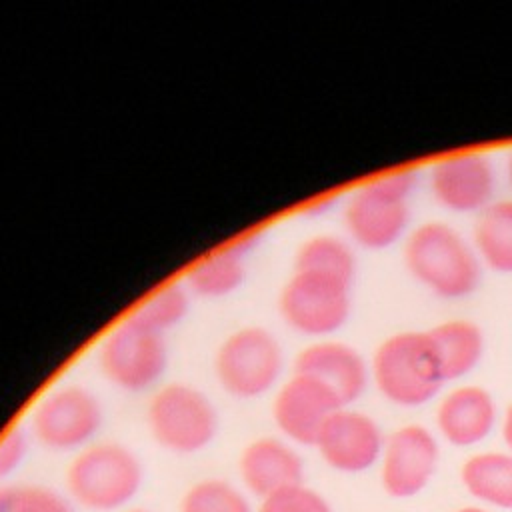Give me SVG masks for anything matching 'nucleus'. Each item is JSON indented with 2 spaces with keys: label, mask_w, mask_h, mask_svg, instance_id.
Masks as SVG:
<instances>
[{
  "label": "nucleus",
  "mask_w": 512,
  "mask_h": 512,
  "mask_svg": "<svg viewBox=\"0 0 512 512\" xmlns=\"http://www.w3.org/2000/svg\"><path fill=\"white\" fill-rule=\"evenodd\" d=\"M212 370L226 394L238 400L260 398L278 388L284 348L272 330L258 324L242 326L218 344Z\"/></svg>",
  "instance_id": "nucleus-5"
},
{
  "label": "nucleus",
  "mask_w": 512,
  "mask_h": 512,
  "mask_svg": "<svg viewBox=\"0 0 512 512\" xmlns=\"http://www.w3.org/2000/svg\"><path fill=\"white\" fill-rule=\"evenodd\" d=\"M258 242V232H246L200 256L184 272L182 284L190 294L202 298H224L234 294L246 278V256Z\"/></svg>",
  "instance_id": "nucleus-17"
},
{
  "label": "nucleus",
  "mask_w": 512,
  "mask_h": 512,
  "mask_svg": "<svg viewBox=\"0 0 512 512\" xmlns=\"http://www.w3.org/2000/svg\"><path fill=\"white\" fill-rule=\"evenodd\" d=\"M384 440L382 428L370 414L342 406L328 416L314 448L328 468L358 474L380 462Z\"/></svg>",
  "instance_id": "nucleus-12"
},
{
  "label": "nucleus",
  "mask_w": 512,
  "mask_h": 512,
  "mask_svg": "<svg viewBox=\"0 0 512 512\" xmlns=\"http://www.w3.org/2000/svg\"><path fill=\"white\" fill-rule=\"evenodd\" d=\"M190 308V292L182 282H168L146 294L130 312L148 328L166 334L178 326Z\"/></svg>",
  "instance_id": "nucleus-22"
},
{
  "label": "nucleus",
  "mask_w": 512,
  "mask_h": 512,
  "mask_svg": "<svg viewBox=\"0 0 512 512\" xmlns=\"http://www.w3.org/2000/svg\"><path fill=\"white\" fill-rule=\"evenodd\" d=\"M370 380L386 402L400 408L428 404L446 384L426 330H402L384 338L372 354Z\"/></svg>",
  "instance_id": "nucleus-2"
},
{
  "label": "nucleus",
  "mask_w": 512,
  "mask_h": 512,
  "mask_svg": "<svg viewBox=\"0 0 512 512\" xmlns=\"http://www.w3.org/2000/svg\"><path fill=\"white\" fill-rule=\"evenodd\" d=\"M472 244L482 266L512 274V198H498L476 214Z\"/></svg>",
  "instance_id": "nucleus-20"
},
{
  "label": "nucleus",
  "mask_w": 512,
  "mask_h": 512,
  "mask_svg": "<svg viewBox=\"0 0 512 512\" xmlns=\"http://www.w3.org/2000/svg\"><path fill=\"white\" fill-rule=\"evenodd\" d=\"M408 274L430 294L458 300L474 294L482 282V262L472 240L442 220H426L404 238Z\"/></svg>",
  "instance_id": "nucleus-1"
},
{
  "label": "nucleus",
  "mask_w": 512,
  "mask_h": 512,
  "mask_svg": "<svg viewBox=\"0 0 512 512\" xmlns=\"http://www.w3.org/2000/svg\"><path fill=\"white\" fill-rule=\"evenodd\" d=\"M0 512H74L56 490L40 484H0Z\"/></svg>",
  "instance_id": "nucleus-24"
},
{
  "label": "nucleus",
  "mask_w": 512,
  "mask_h": 512,
  "mask_svg": "<svg viewBox=\"0 0 512 512\" xmlns=\"http://www.w3.org/2000/svg\"><path fill=\"white\" fill-rule=\"evenodd\" d=\"M356 254L352 242L336 234H314L300 242L294 252V270L322 272L354 284Z\"/></svg>",
  "instance_id": "nucleus-21"
},
{
  "label": "nucleus",
  "mask_w": 512,
  "mask_h": 512,
  "mask_svg": "<svg viewBox=\"0 0 512 512\" xmlns=\"http://www.w3.org/2000/svg\"><path fill=\"white\" fill-rule=\"evenodd\" d=\"M180 512H254L242 490L222 478L194 482L180 498Z\"/></svg>",
  "instance_id": "nucleus-23"
},
{
  "label": "nucleus",
  "mask_w": 512,
  "mask_h": 512,
  "mask_svg": "<svg viewBox=\"0 0 512 512\" xmlns=\"http://www.w3.org/2000/svg\"><path fill=\"white\" fill-rule=\"evenodd\" d=\"M498 176L484 152H454L438 158L428 172L430 196L454 214H480L496 198Z\"/></svg>",
  "instance_id": "nucleus-11"
},
{
  "label": "nucleus",
  "mask_w": 512,
  "mask_h": 512,
  "mask_svg": "<svg viewBox=\"0 0 512 512\" xmlns=\"http://www.w3.org/2000/svg\"><path fill=\"white\" fill-rule=\"evenodd\" d=\"M146 426L166 452L196 454L216 438L220 418L206 392L186 382H168L150 396Z\"/></svg>",
  "instance_id": "nucleus-6"
},
{
  "label": "nucleus",
  "mask_w": 512,
  "mask_h": 512,
  "mask_svg": "<svg viewBox=\"0 0 512 512\" xmlns=\"http://www.w3.org/2000/svg\"><path fill=\"white\" fill-rule=\"evenodd\" d=\"M456 512H490L488 508H482V506H462L458 508Z\"/></svg>",
  "instance_id": "nucleus-29"
},
{
  "label": "nucleus",
  "mask_w": 512,
  "mask_h": 512,
  "mask_svg": "<svg viewBox=\"0 0 512 512\" xmlns=\"http://www.w3.org/2000/svg\"><path fill=\"white\" fill-rule=\"evenodd\" d=\"M168 342L132 314L116 322L100 340V374L124 392H144L158 384L168 368Z\"/></svg>",
  "instance_id": "nucleus-7"
},
{
  "label": "nucleus",
  "mask_w": 512,
  "mask_h": 512,
  "mask_svg": "<svg viewBox=\"0 0 512 512\" xmlns=\"http://www.w3.org/2000/svg\"><path fill=\"white\" fill-rule=\"evenodd\" d=\"M352 282L308 270H292L278 292L284 324L312 340L330 338L350 318Z\"/></svg>",
  "instance_id": "nucleus-8"
},
{
  "label": "nucleus",
  "mask_w": 512,
  "mask_h": 512,
  "mask_svg": "<svg viewBox=\"0 0 512 512\" xmlns=\"http://www.w3.org/2000/svg\"><path fill=\"white\" fill-rule=\"evenodd\" d=\"M416 184L418 172L402 168L354 188L342 206L348 240L366 250H386L404 240L410 232V196Z\"/></svg>",
  "instance_id": "nucleus-3"
},
{
  "label": "nucleus",
  "mask_w": 512,
  "mask_h": 512,
  "mask_svg": "<svg viewBox=\"0 0 512 512\" xmlns=\"http://www.w3.org/2000/svg\"><path fill=\"white\" fill-rule=\"evenodd\" d=\"M256 512H332V506L314 488L294 484L262 498Z\"/></svg>",
  "instance_id": "nucleus-25"
},
{
  "label": "nucleus",
  "mask_w": 512,
  "mask_h": 512,
  "mask_svg": "<svg viewBox=\"0 0 512 512\" xmlns=\"http://www.w3.org/2000/svg\"><path fill=\"white\" fill-rule=\"evenodd\" d=\"M440 462L438 438L424 424H404L390 432L380 454V486L386 496L406 500L420 494Z\"/></svg>",
  "instance_id": "nucleus-10"
},
{
  "label": "nucleus",
  "mask_w": 512,
  "mask_h": 512,
  "mask_svg": "<svg viewBox=\"0 0 512 512\" xmlns=\"http://www.w3.org/2000/svg\"><path fill=\"white\" fill-rule=\"evenodd\" d=\"M500 436L506 450L512 454V402L506 406L504 414L500 416Z\"/></svg>",
  "instance_id": "nucleus-27"
},
{
  "label": "nucleus",
  "mask_w": 512,
  "mask_h": 512,
  "mask_svg": "<svg viewBox=\"0 0 512 512\" xmlns=\"http://www.w3.org/2000/svg\"><path fill=\"white\" fill-rule=\"evenodd\" d=\"M426 332L434 344L446 382L468 376L484 358V330L470 318H448Z\"/></svg>",
  "instance_id": "nucleus-18"
},
{
  "label": "nucleus",
  "mask_w": 512,
  "mask_h": 512,
  "mask_svg": "<svg viewBox=\"0 0 512 512\" xmlns=\"http://www.w3.org/2000/svg\"><path fill=\"white\" fill-rule=\"evenodd\" d=\"M28 446V434L22 428H10L0 436V482L22 466Z\"/></svg>",
  "instance_id": "nucleus-26"
},
{
  "label": "nucleus",
  "mask_w": 512,
  "mask_h": 512,
  "mask_svg": "<svg viewBox=\"0 0 512 512\" xmlns=\"http://www.w3.org/2000/svg\"><path fill=\"white\" fill-rule=\"evenodd\" d=\"M68 496L90 512L128 506L144 482L140 458L124 444L104 440L78 450L64 472Z\"/></svg>",
  "instance_id": "nucleus-4"
},
{
  "label": "nucleus",
  "mask_w": 512,
  "mask_h": 512,
  "mask_svg": "<svg viewBox=\"0 0 512 512\" xmlns=\"http://www.w3.org/2000/svg\"><path fill=\"white\" fill-rule=\"evenodd\" d=\"M104 422L100 398L82 384H62L44 394L30 414V434L50 452H78L92 444Z\"/></svg>",
  "instance_id": "nucleus-9"
},
{
  "label": "nucleus",
  "mask_w": 512,
  "mask_h": 512,
  "mask_svg": "<svg viewBox=\"0 0 512 512\" xmlns=\"http://www.w3.org/2000/svg\"><path fill=\"white\" fill-rule=\"evenodd\" d=\"M332 198H324V200H318V202H314V204H308L306 208H304V212L306 214H322V212H328L330 210V206H332Z\"/></svg>",
  "instance_id": "nucleus-28"
},
{
  "label": "nucleus",
  "mask_w": 512,
  "mask_h": 512,
  "mask_svg": "<svg viewBox=\"0 0 512 512\" xmlns=\"http://www.w3.org/2000/svg\"><path fill=\"white\" fill-rule=\"evenodd\" d=\"M124 512H148V510H144V508H128Z\"/></svg>",
  "instance_id": "nucleus-31"
},
{
  "label": "nucleus",
  "mask_w": 512,
  "mask_h": 512,
  "mask_svg": "<svg viewBox=\"0 0 512 512\" xmlns=\"http://www.w3.org/2000/svg\"><path fill=\"white\" fill-rule=\"evenodd\" d=\"M238 474L250 494L266 498L286 486L302 484L304 460L292 442L278 436H260L242 448Z\"/></svg>",
  "instance_id": "nucleus-16"
},
{
  "label": "nucleus",
  "mask_w": 512,
  "mask_h": 512,
  "mask_svg": "<svg viewBox=\"0 0 512 512\" xmlns=\"http://www.w3.org/2000/svg\"><path fill=\"white\" fill-rule=\"evenodd\" d=\"M330 388L342 406L356 402L370 382V364L358 348L334 338L306 344L294 358V370Z\"/></svg>",
  "instance_id": "nucleus-14"
},
{
  "label": "nucleus",
  "mask_w": 512,
  "mask_h": 512,
  "mask_svg": "<svg viewBox=\"0 0 512 512\" xmlns=\"http://www.w3.org/2000/svg\"><path fill=\"white\" fill-rule=\"evenodd\" d=\"M460 482L474 500L512 510V454L508 450H484L468 456L460 466Z\"/></svg>",
  "instance_id": "nucleus-19"
},
{
  "label": "nucleus",
  "mask_w": 512,
  "mask_h": 512,
  "mask_svg": "<svg viewBox=\"0 0 512 512\" xmlns=\"http://www.w3.org/2000/svg\"><path fill=\"white\" fill-rule=\"evenodd\" d=\"M498 406L490 390L480 384H460L448 390L436 406V430L454 448L484 442L498 424Z\"/></svg>",
  "instance_id": "nucleus-15"
},
{
  "label": "nucleus",
  "mask_w": 512,
  "mask_h": 512,
  "mask_svg": "<svg viewBox=\"0 0 512 512\" xmlns=\"http://www.w3.org/2000/svg\"><path fill=\"white\" fill-rule=\"evenodd\" d=\"M338 408L342 402L330 388L306 374L292 372L276 388L270 414L284 440L314 446L320 428Z\"/></svg>",
  "instance_id": "nucleus-13"
},
{
  "label": "nucleus",
  "mask_w": 512,
  "mask_h": 512,
  "mask_svg": "<svg viewBox=\"0 0 512 512\" xmlns=\"http://www.w3.org/2000/svg\"><path fill=\"white\" fill-rule=\"evenodd\" d=\"M506 176H508V182L512 186V150H510V154L506 158Z\"/></svg>",
  "instance_id": "nucleus-30"
}]
</instances>
